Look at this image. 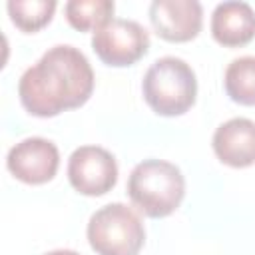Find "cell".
<instances>
[{
	"label": "cell",
	"instance_id": "cell-1",
	"mask_svg": "<svg viewBox=\"0 0 255 255\" xmlns=\"http://www.w3.org/2000/svg\"><path fill=\"white\" fill-rule=\"evenodd\" d=\"M92 92L94 70L88 58L70 44L52 46L18 82L20 104L36 118H54L80 108Z\"/></svg>",
	"mask_w": 255,
	"mask_h": 255
},
{
	"label": "cell",
	"instance_id": "cell-2",
	"mask_svg": "<svg viewBox=\"0 0 255 255\" xmlns=\"http://www.w3.org/2000/svg\"><path fill=\"white\" fill-rule=\"evenodd\" d=\"M128 195L145 217L161 219L171 215L185 197L181 169L165 159H143L128 177Z\"/></svg>",
	"mask_w": 255,
	"mask_h": 255
},
{
	"label": "cell",
	"instance_id": "cell-3",
	"mask_svg": "<svg viewBox=\"0 0 255 255\" xmlns=\"http://www.w3.org/2000/svg\"><path fill=\"white\" fill-rule=\"evenodd\" d=\"M145 104L165 118L185 114L197 98V78L193 68L175 56L157 58L141 82Z\"/></svg>",
	"mask_w": 255,
	"mask_h": 255
},
{
	"label": "cell",
	"instance_id": "cell-4",
	"mask_svg": "<svg viewBox=\"0 0 255 255\" xmlns=\"http://www.w3.org/2000/svg\"><path fill=\"white\" fill-rule=\"evenodd\" d=\"M86 237L96 255H137L145 243V227L133 207L116 201L92 213Z\"/></svg>",
	"mask_w": 255,
	"mask_h": 255
},
{
	"label": "cell",
	"instance_id": "cell-5",
	"mask_svg": "<svg viewBox=\"0 0 255 255\" xmlns=\"http://www.w3.org/2000/svg\"><path fill=\"white\" fill-rule=\"evenodd\" d=\"M92 50L106 66L112 68L133 66L147 54L149 34L135 20L112 18L106 26L94 32Z\"/></svg>",
	"mask_w": 255,
	"mask_h": 255
},
{
	"label": "cell",
	"instance_id": "cell-6",
	"mask_svg": "<svg viewBox=\"0 0 255 255\" xmlns=\"http://www.w3.org/2000/svg\"><path fill=\"white\" fill-rule=\"evenodd\" d=\"M68 181L82 195H104L118 181L116 157L100 145H82L68 159Z\"/></svg>",
	"mask_w": 255,
	"mask_h": 255
},
{
	"label": "cell",
	"instance_id": "cell-7",
	"mask_svg": "<svg viewBox=\"0 0 255 255\" xmlns=\"http://www.w3.org/2000/svg\"><path fill=\"white\" fill-rule=\"evenodd\" d=\"M6 167L22 183L42 185L58 173L60 151L56 143L46 137H26L8 151Z\"/></svg>",
	"mask_w": 255,
	"mask_h": 255
},
{
	"label": "cell",
	"instance_id": "cell-8",
	"mask_svg": "<svg viewBox=\"0 0 255 255\" xmlns=\"http://www.w3.org/2000/svg\"><path fill=\"white\" fill-rule=\"evenodd\" d=\"M149 22L155 34L173 44L197 38L203 26V8L197 0H153Z\"/></svg>",
	"mask_w": 255,
	"mask_h": 255
},
{
	"label": "cell",
	"instance_id": "cell-9",
	"mask_svg": "<svg viewBox=\"0 0 255 255\" xmlns=\"http://www.w3.org/2000/svg\"><path fill=\"white\" fill-rule=\"evenodd\" d=\"M213 153L229 167L243 169L255 163V122L249 118H231L217 126L211 139Z\"/></svg>",
	"mask_w": 255,
	"mask_h": 255
},
{
	"label": "cell",
	"instance_id": "cell-10",
	"mask_svg": "<svg viewBox=\"0 0 255 255\" xmlns=\"http://www.w3.org/2000/svg\"><path fill=\"white\" fill-rule=\"evenodd\" d=\"M211 36L225 48H241L255 38V10L247 2H221L211 14Z\"/></svg>",
	"mask_w": 255,
	"mask_h": 255
},
{
	"label": "cell",
	"instance_id": "cell-11",
	"mask_svg": "<svg viewBox=\"0 0 255 255\" xmlns=\"http://www.w3.org/2000/svg\"><path fill=\"white\" fill-rule=\"evenodd\" d=\"M225 94L239 106H255V56L231 60L223 74Z\"/></svg>",
	"mask_w": 255,
	"mask_h": 255
},
{
	"label": "cell",
	"instance_id": "cell-12",
	"mask_svg": "<svg viewBox=\"0 0 255 255\" xmlns=\"http://www.w3.org/2000/svg\"><path fill=\"white\" fill-rule=\"evenodd\" d=\"M112 0H70L64 6L66 20L80 32H96L114 16Z\"/></svg>",
	"mask_w": 255,
	"mask_h": 255
},
{
	"label": "cell",
	"instance_id": "cell-13",
	"mask_svg": "<svg viewBox=\"0 0 255 255\" xmlns=\"http://www.w3.org/2000/svg\"><path fill=\"white\" fill-rule=\"evenodd\" d=\"M56 6L54 0H10L6 4L12 24L26 34H34L48 26L54 18Z\"/></svg>",
	"mask_w": 255,
	"mask_h": 255
},
{
	"label": "cell",
	"instance_id": "cell-14",
	"mask_svg": "<svg viewBox=\"0 0 255 255\" xmlns=\"http://www.w3.org/2000/svg\"><path fill=\"white\" fill-rule=\"evenodd\" d=\"M44 255H80V253L74 249H54V251H48Z\"/></svg>",
	"mask_w": 255,
	"mask_h": 255
}]
</instances>
